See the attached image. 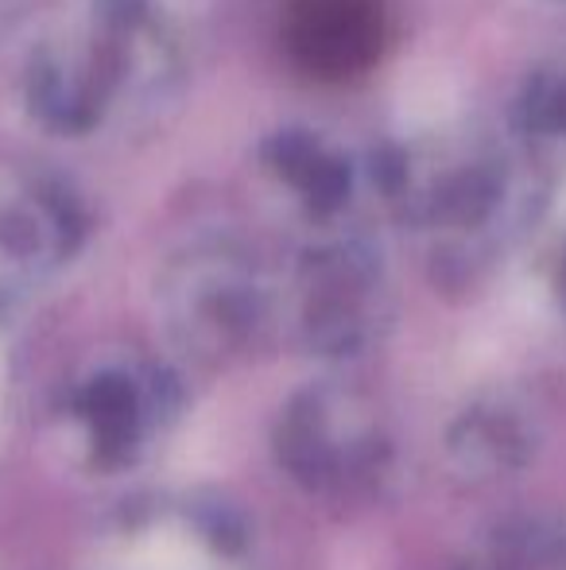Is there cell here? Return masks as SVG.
Segmentation results:
<instances>
[{"instance_id":"1","label":"cell","mask_w":566,"mask_h":570,"mask_svg":"<svg viewBox=\"0 0 566 570\" xmlns=\"http://www.w3.org/2000/svg\"><path fill=\"white\" fill-rule=\"evenodd\" d=\"M280 462L318 493H354L380 478L388 439L361 396H295L276 431Z\"/></svg>"},{"instance_id":"2","label":"cell","mask_w":566,"mask_h":570,"mask_svg":"<svg viewBox=\"0 0 566 570\" xmlns=\"http://www.w3.org/2000/svg\"><path fill=\"white\" fill-rule=\"evenodd\" d=\"M284 36L302 75L346 82L385 51V0H291Z\"/></svg>"},{"instance_id":"3","label":"cell","mask_w":566,"mask_h":570,"mask_svg":"<svg viewBox=\"0 0 566 570\" xmlns=\"http://www.w3.org/2000/svg\"><path fill=\"white\" fill-rule=\"evenodd\" d=\"M163 407L167 396L148 392L137 376L101 373L70 400V420L78 423L86 446L101 465H121L143 451Z\"/></svg>"},{"instance_id":"4","label":"cell","mask_w":566,"mask_h":570,"mask_svg":"<svg viewBox=\"0 0 566 570\" xmlns=\"http://www.w3.org/2000/svg\"><path fill=\"white\" fill-rule=\"evenodd\" d=\"M532 431L516 420V412L508 407H477L461 420V431L454 439L466 462L485 465V470H508L528 454Z\"/></svg>"}]
</instances>
